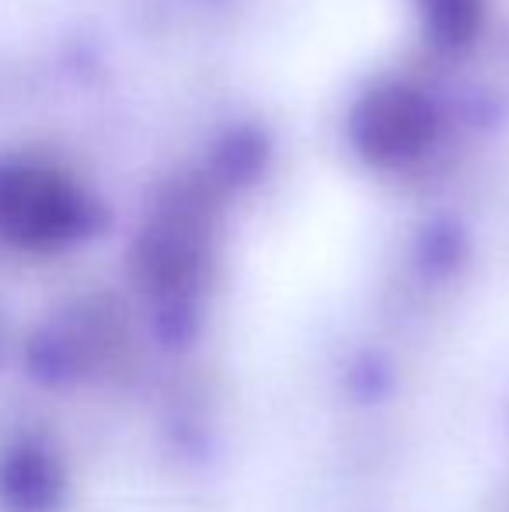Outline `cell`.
<instances>
[{"mask_svg": "<svg viewBox=\"0 0 509 512\" xmlns=\"http://www.w3.org/2000/svg\"><path fill=\"white\" fill-rule=\"evenodd\" d=\"M95 227V206L60 168L39 161L0 164V241L32 255L77 244Z\"/></svg>", "mask_w": 509, "mask_h": 512, "instance_id": "cell-1", "label": "cell"}, {"mask_svg": "<svg viewBox=\"0 0 509 512\" xmlns=\"http://www.w3.org/2000/svg\"><path fill=\"white\" fill-rule=\"evenodd\" d=\"M67 499V467L42 436H18L0 446V506L4 512H56Z\"/></svg>", "mask_w": 509, "mask_h": 512, "instance_id": "cell-2", "label": "cell"}, {"mask_svg": "<svg viewBox=\"0 0 509 512\" xmlns=\"http://www.w3.org/2000/svg\"><path fill=\"white\" fill-rule=\"evenodd\" d=\"M429 129V112L408 91H384V95L370 98L367 115H363L360 136L367 140L370 157H408L412 150H419V143L426 140Z\"/></svg>", "mask_w": 509, "mask_h": 512, "instance_id": "cell-3", "label": "cell"}, {"mask_svg": "<svg viewBox=\"0 0 509 512\" xmlns=\"http://www.w3.org/2000/svg\"><path fill=\"white\" fill-rule=\"evenodd\" d=\"M426 14L433 18V28L443 39L461 42L475 28L478 0H426Z\"/></svg>", "mask_w": 509, "mask_h": 512, "instance_id": "cell-4", "label": "cell"}]
</instances>
